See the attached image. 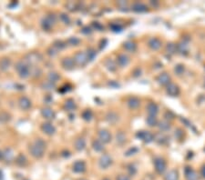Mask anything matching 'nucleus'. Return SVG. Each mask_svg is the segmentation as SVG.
I'll return each instance as SVG.
<instances>
[{
    "instance_id": "obj_39",
    "label": "nucleus",
    "mask_w": 205,
    "mask_h": 180,
    "mask_svg": "<svg viewBox=\"0 0 205 180\" xmlns=\"http://www.w3.org/2000/svg\"><path fill=\"white\" fill-rule=\"evenodd\" d=\"M42 88H43V89L50 91V90L54 89V88H55V84H53V83H51V82H49V81H47V82L43 83Z\"/></svg>"
},
{
    "instance_id": "obj_28",
    "label": "nucleus",
    "mask_w": 205,
    "mask_h": 180,
    "mask_svg": "<svg viewBox=\"0 0 205 180\" xmlns=\"http://www.w3.org/2000/svg\"><path fill=\"white\" fill-rule=\"evenodd\" d=\"M92 147L95 151L97 152H102L105 147H104V143L102 141H100L99 139H97V140H94L93 143H92Z\"/></svg>"
},
{
    "instance_id": "obj_42",
    "label": "nucleus",
    "mask_w": 205,
    "mask_h": 180,
    "mask_svg": "<svg viewBox=\"0 0 205 180\" xmlns=\"http://www.w3.org/2000/svg\"><path fill=\"white\" fill-rule=\"evenodd\" d=\"M66 6L69 11H75L78 8V4L74 3V2H68V3L66 4Z\"/></svg>"
},
{
    "instance_id": "obj_13",
    "label": "nucleus",
    "mask_w": 205,
    "mask_h": 180,
    "mask_svg": "<svg viewBox=\"0 0 205 180\" xmlns=\"http://www.w3.org/2000/svg\"><path fill=\"white\" fill-rule=\"evenodd\" d=\"M18 106L22 110H29L31 107V101L29 97L22 96L18 100Z\"/></svg>"
},
{
    "instance_id": "obj_57",
    "label": "nucleus",
    "mask_w": 205,
    "mask_h": 180,
    "mask_svg": "<svg viewBox=\"0 0 205 180\" xmlns=\"http://www.w3.org/2000/svg\"><path fill=\"white\" fill-rule=\"evenodd\" d=\"M2 156H3V154H2V153H1V152H0V158H1V157H2Z\"/></svg>"
},
{
    "instance_id": "obj_44",
    "label": "nucleus",
    "mask_w": 205,
    "mask_h": 180,
    "mask_svg": "<svg viewBox=\"0 0 205 180\" xmlns=\"http://www.w3.org/2000/svg\"><path fill=\"white\" fill-rule=\"evenodd\" d=\"M92 117H93L92 112H91L90 110H88V109L85 110V111L82 113V118L85 120H87V121H89V120L92 118Z\"/></svg>"
},
{
    "instance_id": "obj_47",
    "label": "nucleus",
    "mask_w": 205,
    "mask_h": 180,
    "mask_svg": "<svg viewBox=\"0 0 205 180\" xmlns=\"http://www.w3.org/2000/svg\"><path fill=\"white\" fill-rule=\"evenodd\" d=\"M58 52H59V50H58L54 46L50 47L48 49V54L50 57H54V56H56V55L58 54Z\"/></svg>"
},
{
    "instance_id": "obj_5",
    "label": "nucleus",
    "mask_w": 205,
    "mask_h": 180,
    "mask_svg": "<svg viewBox=\"0 0 205 180\" xmlns=\"http://www.w3.org/2000/svg\"><path fill=\"white\" fill-rule=\"evenodd\" d=\"M56 23V17L54 15H48L42 20V28L45 30H50Z\"/></svg>"
},
{
    "instance_id": "obj_17",
    "label": "nucleus",
    "mask_w": 205,
    "mask_h": 180,
    "mask_svg": "<svg viewBox=\"0 0 205 180\" xmlns=\"http://www.w3.org/2000/svg\"><path fill=\"white\" fill-rule=\"evenodd\" d=\"M127 104H128V107H129L130 109H136V108H138V107H140V105H141V100H140L138 97H136V96H131V97H130V98L128 99Z\"/></svg>"
},
{
    "instance_id": "obj_45",
    "label": "nucleus",
    "mask_w": 205,
    "mask_h": 180,
    "mask_svg": "<svg viewBox=\"0 0 205 180\" xmlns=\"http://www.w3.org/2000/svg\"><path fill=\"white\" fill-rule=\"evenodd\" d=\"M174 72L175 74H177L178 76H180L184 73V66L182 65H178L176 66L175 68H174Z\"/></svg>"
},
{
    "instance_id": "obj_24",
    "label": "nucleus",
    "mask_w": 205,
    "mask_h": 180,
    "mask_svg": "<svg viewBox=\"0 0 205 180\" xmlns=\"http://www.w3.org/2000/svg\"><path fill=\"white\" fill-rule=\"evenodd\" d=\"M185 176L187 180H199L197 173L193 169L189 168V167L185 170Z\"/></svg>"
},
{
    "instance_id": "obj_52",
    "label": "nucleus",
    "mask_w": 205,
    "mask_h": 180,
    "mask_svg": "<svg viewBox=\"0 0 205 180\" xmlns=\"http://www.w3.org/2000/svg\"><path fill=\"white\" fill-rule=\"evenodd\" d=\"M93 26H94V28H95L97 30L101 31L102 29H104V27H103L101 24H99V22H94V23H93Z\"/></svg>"
},
{
    "instance_id": "obj_16",
    "label": "nucleus",
    "mask_w": 205,
    "mask_h": 180,
    "mask_svg": "<svg viewBox=\"0 0 205 180\" xmlns=\"http://www.w3.org/2000/svg\"><path fill=\"white\" fill-rule=\"evenodd\" d=\"M170 80H171V77L167 74V73H161V75H159V77H157V81H158V83L160 84V85H161V86H167V85H169L171 82H170Z\"/></svg>"
},
{
    "instance_id": "obj_53",
    "label": "nucleus",
    "mask_w": 205,
    "mask_h": 180,
    "mask_svg": "<svg viewBox=\"0 0 205 180\" xmlns=\"http://www.w3.org/2000/svg\"><path fill=\"white\" fill-rule=\"evenodd\" d=\"M40 74H41V70H40L38 67H36V68H35V72L31 71V76L38 77V76H40Z\"/></svg>"
},
{
    "instance_id": "obj_50",
    "label": "nucleus",
    "mask_w": 205,
    "mask_h": 180,
    "mask_svg": "<svg viewBox=\"0 0 205 180\" xmlns=\"http://www.w3.org/2000/svg\"><path fill=\"white\" fill-rule=\"evenodd\" d=\"M110 28L112 29V31L118 32V31H121V30H122V27H121V26H119V25H118V24L113 23V24H111Z\"/></svg>"
},
{
    "instance_id": "obj_43",
    "label": "nucleus",
    "mask_w": 205,
    "mask_h": 180,
    "mask_svg": "<svg viewBox=\"0 0 205 180\" xmlns=\"http://www.w3.org/2000/svg\"><path fill=\"white\" fill-rule=\"evenodd\" d=\"M59 18H60L61 22L64 23V24H66V25H68V24L70 23V18H69L68 16L66 15V14H61V15L59 16Z\"/></svg>"
},
{
    "instance_id": "obj_56",
    "label": "nucleus",
    "mask_w": 205,
    "mask_h": 180,
    "mask_svg": "<svg viewBox=\"0 0 205 180\" xmlns=\"http://www.w3.org/2000/svg\"><path fill=\"white\" fill-rule=\"evenodd\" d=\"M201 174H202L203 178H205V165H203V166L202 167V169H201Z\"/></svg>"
},
{
    "instance_id": "obj_33",
    "label": "nucleus",
    "mask_w": 205,
    "mask_h": 180,
    "mask_svg": "<svg viewBox=\"0 0 205 180\" xmlns=\"http://www.w3.org/2000/svg\"><path fill=\"white\" fill-rule=\"evenodd\" d=\"M106 119H107V121H108L109 123L114 125V124L117 123V121L118 120V116L115 112H110V113H108V115L106 116Z\"/></svg>"
},
{
    "instance_id": "obj_34",
    "label": "nucleus",
    "mask_w": 205,
    "mask_h": 180,
    "mask_svg": "<svg viewBox=\"0 0 205 180\" xmlns=\"http://www.w3.org/2000/svg\"><path fill=\"white\" fill-rule=\"evenodd\" d=\"M60 78L59 75L56 72H50L48 75V81L53 83V84H56V82Z\"/></svg>"
},
{
    "instance_id": "obj_22",
    "label": "nucleus",
    "mask_w": 205,
    "mask_h": 180,
    "mask_svg": "<svg viewBox=\"0 0 205 180\" xmlns=\"http://www.w3.org/2000/svg\"><path fill=\"white\" fill-rule=\"evenodd\" d=\"M177 50L182 54V55H186L188 54V51H189V45L187 42L185 41H181L180 43H179V45L177 46Z\"/></svg>"
},
{
    "instance_id": "obj_4",
    "label": "nucleus",
    "mask_w": 205,
    "mask_h": 180,
    "mask_svg": "<svg viewBox=\"0 0 205 180\" xmlns=\"http://www.w3.org/2000/svg\"><path fill=\"white\" fill-rule=\"evenodd\" d=\"M73 59L75 61V64L78 65V66H85L88 61V56H87L86 52H81V51L77 52V53L75 54Z\"/></svg>"
},
{
    "instance_id": "obj_27",
    "label": "nucleus",
    "mask_w": 205,
    "mask_h": 180,
    "mask_svg": "<svg viewBox=\"0 0 205 180\" xmlns=\"http://www.w3.org/2000/svg\"><path fill=\"white\" fill-rule=\"evenodd\" d=\"M11 66V59L7 58H4L0 59V69L2 71H6Z\"/></svg>"
},
{
    "instance_id": "obj_26",
    "label": "nucleus",
    "mask_w": 205,
    "mask_h": 180,
    "mask_svg": "<svg viewBox=\"0 0 205 180\" xmlns=\"http://www.w3.org/2000/svg\"><path fill=\"white\" fill-rule=\"evenodd\" d=\"M164 180H179V173L175 169H172L164 176Z\"/></svg>"
},
{
    "instance_id": "obj_9",
    "label": "nucleus",
    "mask_w": 205,
    "mask_h": 180,
    "mask_svg": "<svg viewBox=\"0 0 205 180\" xmlns=\"http://www.w3.org/2000/svg\"><path fill=\"white\" fill-rule=\"evenodd\" d=\"M41 129L48 136H52L56 133V127L49 122L43 123L41 126Z\"/></svg>"
},
{
    "instance_id": "obj_32",
    "label": "nucleus",
    "mask_w": 205,
    "mask_h": 180,
    "mask_svg": "<svg viewBox=\"0 0 205 180\" xmlns=\"http://www.w3.org/2000/svg\"><path fill=\"white\" fill-rule=\"evenodd\" d=\"M123 47L125 48V50H127L129 52H134L136 50V48H137V46L132 41H126L123 44Z\"/></svg>"
},
{
    "instance_id": "obj_25",
    "label": "nucleus",
    "mask_w": 205,
    "mask_h": 180,
    "mask_svg": "<svg viewBox=\"0 0 205 180\" xmlns=\"http://www.w3.org/2000/svg\"><path fill=\"white\" fill-rule=\"evenodd\" d=\"M104 64H105V66L107 67L108 70H110V71H111V72H115V71L117 70L118 64L114 60L109 58V59H107L105 61Z\"/></svg>"
},
{
    "instance_id": "obj_19",
    "label": "nucleus",
    "mask_w": 205,
    "mask_h": 180,
    "mask_svg": "<svg viewBox=\"0 0 205 180\" xmlns=\"http://www.w3.org/2000/svg\"><path fill=\"white\" fill-rule=\"evenodd\" d=\"M130 63V58L126 54H120L118 56L117 64L120 67L127 66Z\"/></svg>"
},
{
    "instance_id": "obj_8",
    "label": "nucleus",
    "mask_w": 205,
    "mask_h": 180,
    "mask_svg": "<svg viewBox=\"0 0 205 180\" xmlns=\"http://www.w3.org/2000/svg\"><path fill=\"white\" fill-rule=\"evenodd\" d=\"M41 60H42L41 55L38 54V53H36V52H32V53H29L26 56V61L29 64L35 65V64H37L38 62H40Z\"/></svg>"
},
{
    "instance_id": "obj_14",
    "label": "nucleus",
    "mask_w": 205,
    "mask_h": 180,
    "mask_svg": "<svg viewBox=\"0 0 205 180\" xmlns=\"http://www.w3.org/2000/svg\"><path fill=\"white\" fill-rule=\"evenodd\" d=\"M61 64H62L63 68L66 69V70H72L74 68L75 65H76L74 59L71 58H63Z\"/></svg>"
},
{
    "instance_id": "obj_38",
    "label": "nucleus",
    "mask_w": 205,
    "mask_h": 180,
    "mask_svg": "<svg viewBox=\"0 0 205 180\" xmlns=\"http://www.w3.org/2000/svg\"><path fill=\"white\" fill-rule=\"evenodd\" d=\"M68 43L70 46H78V45L80 43V39L78 38V37H76V36H71L70 38H68Z\"/></svg>"
},
{
    "instance_id": "obj_12",
    "label": "nucleus",
    "mask_w": 205,
    "mask_h": 180,
    "mask_svg": "<svg viewBox=\"0 0 205 180\" xmlns=\"http://www.w3.org/2000/svg\"><path fill=\"white\" fill-rule=\"evenodd\" d=\"M72 169L75 173H83L86 171V164L84 161L79 160L73 164Z\"/></svg>"
},
{
    "instance_id": "obj_49",
    "label": "nucleus",
    "mask_w": 205,
    "mask_h": 180,
    "mask_svg": "<svg viewBox=\"0 0 205 180\" xmlns=\"http://www.w3.org/2000/svg\"><path fill=\"white\" fill-rule=\"evenodd\" d=\"M128 171H129L130 176H134L136 174V172H137V169H136V167L133 165H130L128 167Z\"/></svg>"
},
{
    "instance_id": "obj_54",
    "label": "nucleus",
    "mask_w": 205,
    "mask_h": 180,
    "mask_svg": "<svg viewBox=\"0 0 205 180\" xmlns=\"http://www.w3.org/2000/svg\"><path fill=\"white\" fill-rule=\"evenodd\" d=\"M116 180H130V178L128 177V176H126V175H119V176H118Z\"/></svg>"
},
{
    "instance_id": "obj_59",
    "label": "nucleus",
    "mask_w": 205,
    "mask_h": 180,
    "mask_svg": "<svg viewBox=\"0 0 205 180\" xmlns=\"http://www.w3.org/2000/svg\"><path fill=\"white\" fill-rule=\"evenodd\" d=\"M103 180H109V179H107V178H106V179H103Z\"/></svg>"
},
{
    "instance_id": "obj_37",
    "label": "nucleus",
    "mask_w": 205,
    "mask_h": 180,
    "mask_svg": "<svg viewBox=\"0 0 205 180\" xmlns=\"http://www.w3.org/2000/svg\"><path fill=\"white\" fill-rule=\"evenodd\" d=\"M16 162H17V164L19 165V166H26V164L28 163V160H27V158L25 157V156L19 155V156L16 158Z\"/></svg>"
},
{
    "instance_id": "obj_35",
    "label": "nucleus",
    "mask_w": 205,
    "mask_h": 180,
    "mask_svg": "<svg viewBox=\"0 0 205 180\" xmlns=\"http://www.w3.org/2000/svg\"><path fill=\"white\" fill-rule=\"evenodd\" d=\"M146 123L149 126H155L158 125V120H157V118L154 116H149L147 118Z\"/></svg>"
},
{
    "instance_id": "obj_46",
    "label": "nucleus",
    "mask_w": 205,
    "mask_h": 180,
    "mask_svg": "<svg viewBox=\"0 0 205 180\" xmlns=\"http://www.w3.org/2000/svg\"><path fill=\"white\" fill-rule=\"evenodd\" d=\"M177 51V46L174 44H168L167 46V52L170 54H174Z\"/></svg>"
},
{
    "instance_id": "obj_3",
    "label": "nucleus",
    "mask_w": 205,
    "mask_h": 180,
    "mask_svg": "<svg viewBox=\"0 0 205 180\" xmlns=\"http://www.w3.org/2000/svg\"><path fill=\"white\" fill-rule=\"evenodd\" d=\"M154 167H155V170L158 174L162 175L166 171V168H167V165H166L165 160L162 157H160V156L156 157L154 159Z\"/></svg>"
},
{
    "instance_id": "obj_7",
    "label": "nucleus",
    "mask_w": 205,
    "mask_h": 180,
    "mask_svg": "<svg viewBox=\"0 0 205 180\" xmlns=\"http://www.w3.org/2000/svg\"><path fill=\"white\" fill-rule=\"evenodd\" d=\"M112 164V159L109 155H103L99 158V165L102 169H107Z\"/></svg>"
},
{
    "instance_id": "obj_21",
    "label": "nucleus",
    "mask_w": 205,
    "mask_h": 180,
    "mask_svg": "<svg viewBox=\"0 0 205 180\" xmlns=\"http://www.w3.org/2000/svg\"><path fill=\"white\" fill-rule=\"evenodd\" d=\"M147 112L149 114V116H154L156 117L157 114L159 113V107L157 106V104L155 103H149L147 106Z\"/></svg>"
},
{
    "instance_id": "obj_41",
    "label": "nucleus",
    "mask_w": 205,
    "mask_h": 180,
    "mask_svg": "<svg viewBox=\"0 0 205 180\" xmlns=\"http://www.w3.org/2000/svg\"><path fill=\"white\" fill-rule=\"evenodd\" d=\"M3 157H5V158H6V160H8V161L12 160L13 157H14L13 152H12L10 149H6V151L3 154Z\"/></svg>"
},
{
    "instance_id": "obj_20",
    "label": "nucleus",
    "mask_w": 205,
    "mask_h": 180,
    "mask_svg": "<svg viewBox=\"0 0 205 180\" xmlns=\"http://www.w3.org/2000/svg\"><path fill=\"white\" fill-rule=\"evenodd\" d=\"M41 114H42V116H43L46 119L52 120L55 118V112H54L51 108H49V107H44V108H42Z\"/></svg>"
},
{
    "instance_id": "obj_40",
    "label": "nucleus",
    "mask_w": 205,
    "mask_h": 180,
    "mask_svg": "<svg viewBox=\"0 0 205 180\" xmlns=\"http://www.w3.org/2000/svg\"><path fill=\"white\" fill-rule=\"evenodd\" d=\"M86 54H87V56H88V58L89 61L94 59V58L97 56V52H96L93 48H88V51L86 52Z\"/></svg>"
},
{
    "instance_id": "obj_1",
    "label": "nucleus",
    "mask_w": 205,
    "mask_h": 180,
    "mask_svg": "<svg viewBox=\"0 0 205 180\" xmlns=\"http://www.w3.org/2000/svg\"><path fill=\"white\" fill-rule=\"evenodd\" d=\"M46 146H47L46 142L42 140L41 138L36 139L29 147V152L31 156L37 159L43 157L45 154V150H46Z\"/></svg>"
},
{
    "instance_id": "obj_48",
    "label": "nucleus",
    "mask_w": 205,
    "mask_h": 180,
    "mask_svg": "<svg viewBox=\"0 0 205 180\" xmlns=\"http://www.w3.org/2000/svg\"><path fill=\"white\" fill-rule=\"evenodd\" d=\"M58 50H62L65 47H66V45H65V43L64 42H62V41H57L56 43H54V45H53Z\"/></svg>"
},
{
    "instance_id": "obj_11",
    "label": "nucleus",
    "mask_w": 205,
    "mask_h": 180,
    "mask_svg": "<svg viewBox=\"0 0 205 180\" xmlns=\"http://www.w3.org/2000/svg\"><path fill=\"white\" fill-rule=\"evenodd\" d=\"M99 140L102 141L104 144L110 143L111 141V135L110 134V132L108 130H105V129L99 130Z\"/></svg>"
},
{
    "instance_id": "obj_29",
    "label": "nucleus",
    "mask_w": 205,
    "mask_h": 180,
    "mask_svg": "<svg viewBox=\"0 0 205 180\" xmlns=\"http://www.w3.org/2000/svg\"><path fill=\"white\" fill-rule=\"evenodd\" d=\"M76 103L73 99L69 98L68 100H66L65 104H64V107L67 111H73L76 108Z\"/></svg>"
},
{
    "instance_id": "obj_2",
    "label": "nucleus",
    "mask_w": 205,
    "mask_h": 180,
    "mask_svg": "<svg viewBox=\"0 0 205 180\" xmlns=\"http://www.w3.org/2000/svg\"><path fill=\"white\" fill-rule=\"evenodd\" d=\"M15 68L21 78H28L31 75V67L23 61H18L16 64Z\"/></svg>"
},
{
    "instance_id": "obj_10",
    "label": "nucleus",
    "mask_w": 205,
    "mask_h": 180,
    "mask_svg": "<svg viewBox=\"0 0 205 180\" xmlns=\"http://www.w3.org/2000/svg\"><path fill=\"white\" fill-rule=\"evenodd\" d=\"M166 92L171 96H177L180 94V88L178 87V85L171 82L169 85L166 86Z\"/></svg>"
},
{
    "instance_id": "obj_55",
    "label": "nucleus",
    "mask_w": 205,
    "mask_h": 180,
    "mask_svg": "<svg viewBox=\"0 0 205 180\" xmlns=\"http://www.w3.org/2000/svg\"><path fill=\"white\" fill-rule=\"evenodd\" d=\"M81 32L84 33V34H89V33H91V29L89 28H84L83 29L81 30Z\"/></svg>"
},
{
    "instance_id": "obj_31",
    "label": "nucleus",
    "mask_w": 205,
    "mask_h": 180,
    "mask_svg": "<svg viewBox=\"0 0 205 180\" xmlns=\"http://www.w3.org/2000/svg\"><path fill=\"white\" fill-rule=\"evenodd\" d=\"M154 140L160 145H164L168 142V137L165 135L160 133V134H158L154 137Z\"/></svg>"
},
{
    "instance_id": "obj_6",
    "label": "nucleus",
    "mask_w": 205,
    "mask_h": 180,
    "mask_svg": "<svg viewBox=\"0 0 205 180\" xmlns=\"http://www.w3.org/2000/svg\"><path fill=\"white\" fill-rule=\"evenodd\" d=\"M136 137L139 139H141V141H143L144 143H147V144H149V143H150L154 140V136L149 131H139L136 134Z\"/></svg>"
},
{
    "instance_id": "obj_30",
    "label": "nucleus",
    "mask_w": 205,
    "mask_h": 180,
    "mask_svg": "<svg viewBox=\"0 0 205 180\" xmlns=\"http://www.w3.org/2000/svg\"><path fill=\"white\" fill-rule=\"evenodd\" d=\"M158 126H159V129L162 132H167L171 129V125L167 120H162V121L159 122Z\"/></svg>"
},
{
    "instance_id": "obj_58",
    "label": "nucleus",
    "mask_w": 205,
    "mask_h": 180,
    "mask_svg": "<svg viewBox=\"0 0 205 180\" xmlns=\"http://www.w3.org/2000/svg\"><path fill=\"white\" fill-rule=\"evenodd\" d=\"M79 180H86V179H79Z\"/></svg>"
},
{
    "instance_id": "obj_18",
    "label": "nucleus",
    "mask_w": 205,
    "mask_h": 180,
    "mask_svg": "<svg viewBox=\"0 0 205 180\" xmlns=\"http://www.w3.org/2000/svg\"><path fill=\"white\" fill-rule=\"evenodd\" d=\"M131 9L134 12H136V13H143V12H146L147 10H148V6L143 3L137 2V3H134L132 5Z\"/></svg>"
},
{
    "instance_id": "obj_15",
    "label": "nucleus",
    "mask_w": 205,
    "mask_h": 180,
    "mask_svg": "<svg viewBox=\"0 0 205 180\" xmlns=\"http://www.w3.org/2000/svg\"><path fill=\"white\" fill-rule=\"evenodd\" d=\"M148 45L149 47L152 49V50H159L161 47V41L159 39V38H156V37H152L149 40L148 42Z\"/></svg>"
},
{
    "instance_id": "obj_36",
    "label": "nucleus",
    "mask_w": 205,
    "mask_h": 180,
    "mask_svg": "<svg viewBox=\"0 0 205 180\" xmlns=\"http://www.w3.org/2000/svg\"><path fill=\"white\" fill-rule=\"evenodd\" d=\"M116 141H117V143L118 145H123L126 142V136H125V134L122 133V132H119L118 134H117Z\"/></svg>"
},
{
    "instance_id": "obj_23",
    "label": "nucleus",
    "mask_w": 205,
    "mask_h": 180,
    "mask_svg": "<svg viewBox=\"0 0 205 180\" xmlns=\"http://www.w3.org/2000/svg\"><path fill=\"white\" fill-rule=\"evenodd\" d=\"M75 148L78 151H82L86 148V140L83 137H79L75 141Z\"/></svg>"
},
{
    "instance_id": "obj_51",
    "label": "nucleus",
    "mask_w": 205,
    "mask_h": 180,
    "mask_svg": "<svg viewBox=\"0 0 205 180\" xmlns=\"http://www.w3.org/2000/svg\"><path fill=\"white\" fill-rule=\"evenodd\" d=\"M138 152V148H130V149H129L126 153H125V155L127 156H132V155H134V154H136Z\"/></svg>"
}]
</instances>
